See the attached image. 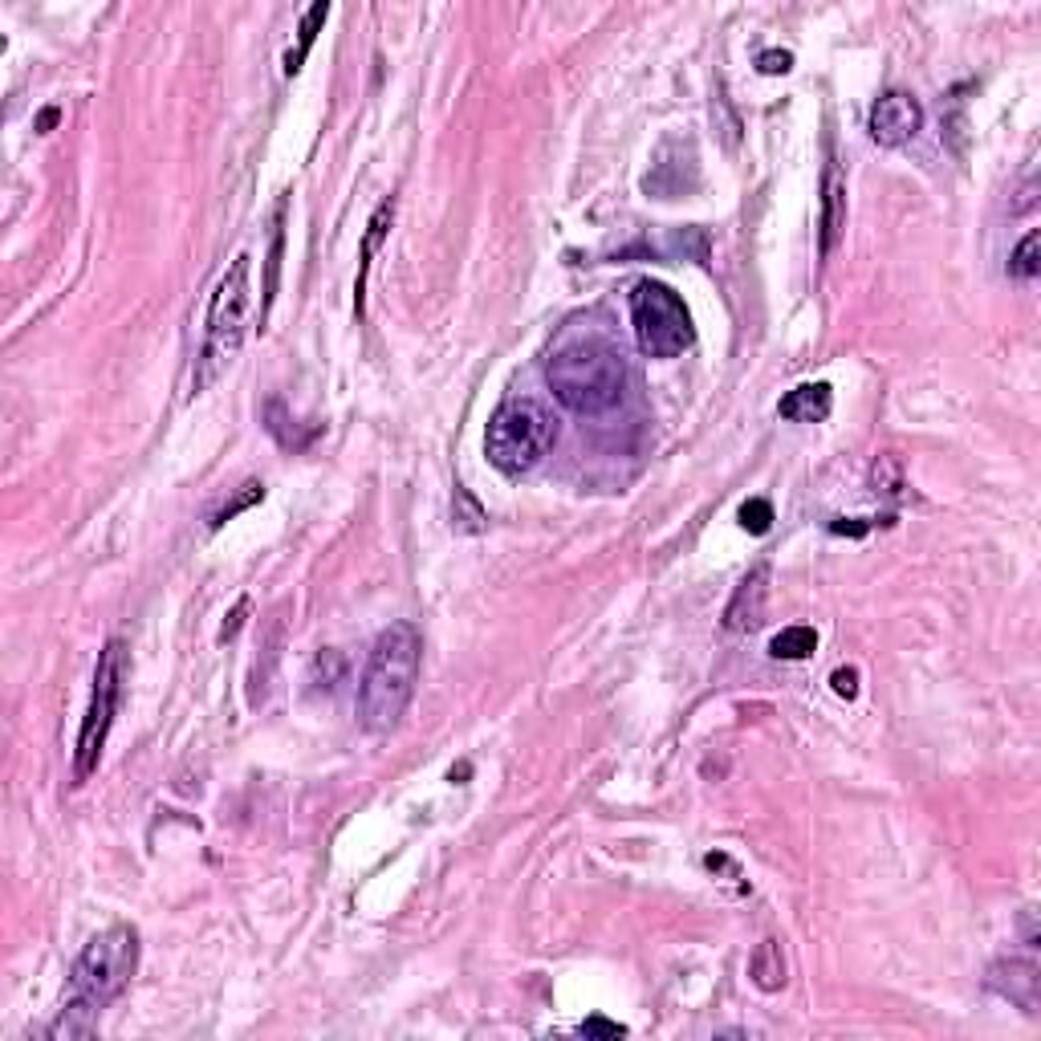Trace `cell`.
Returning a JSON list of instances; mask_svg holds the SVG:
<instances>
[{
  "label": "cell",
  "instance_id": "1",
  "mask_svg": "<svg viewBox=\"0 0 1041 1041\" xmlns=\"http://www.w3.org/2000/svg\"><path fill=\"white\" fill-rule=\"evenodd\" d=\"M135 969H139V932L130 923H115L102 935H95L82 948V956L73 960L70 993H66V1005L53 1018V1025L46 1030L49 1038L53 1041L90 1038L98 1030L102 1009L127 993Z\"/></svg>",
  "mask_w": 1041,
  "mask_h": 1041
},
{
  "label": "cell",
  "instance_id": "2",
  "mask_svg": "<svg viewBox=\"0 0 1041 1041\" xmlns=\"http://www.w3.org/2000/svg\"><path fill=\"white\" fill-rule=\"evenodd\" d=\"M419 663H424V635L415 623H390L375 640L358 684V724L367 733L387 736L399 728L419 684Z\"/></svg>",
  "mask_w": 1041,
  "mask_h": 1041
},
{
  "label": "cell",
  "instance_id": "3",
  "mask_svg": "<svg viewBox=\"0 0 1041 1041\" xmlns=\"http://www.w3.org/2000/svg\"><path fill=\"white\" fill-rule=\"evenodd\" d=\"M545 379L554 387L557 403L578 415H606L623 403L627 390V358L615 343L598 334L569 338L554 350Z\"/></svg>",
  "mask_w": 1041,
  "mask_h": 1041
},
{
  "label": "cell",
  "instance_id": "4",
  "mask_svg": "<svg viewBox=\"0 0 1041 1041\" xmlns=\"http://www.w3.org/2000/svg\"><path fill=\"white\" fill-rule=\"evenodd\" d=\"M249 269H252V257L240 252L225 269L212 301H208L204 343H200V355H196V370H191V395H204V390L212 387V383L237 363L240 343H245V334H249V306H252Z\"/></svg>",
  "mask_w": 1041,
  "mask_h": 1041
},
{
  "label": "cell",
  "instance_id": "5",
  "mask_svg": "<svg viewBox=\"0 0 1041 1041\" xmlns=\"http://www.w3.org/2000/svg\"><path fill=\"white\" fill-rule=\"evenodd\" d=\"M557 439V419L542 399H509L500 403L488 419L485 452L488 464L505 476H525L549 456Z\"/></svg>",
  "mask_w": 1041,
  "mask_h": 1041
},
{
  "label": "cell",
  "instance_id": "6",
  "mask_svg": "<svg viewBox=\"0 0 1041 1041\" xmlns=\"http://www.w3.org/2000/svg\"><path fill=\"white\" fill-rule=\"evenodd\" d=\"M122 680H127V643L110 640L107 647H102V655H98L90 708H86L78 748H73V785H86V781L95 777L98 761H102L110 724H115V712H119V700H122Z\"/></svg>",
  "mask_w": 1041,
  "mask_h": 1041
},
{
  "label": "cell",
  "instance_id": "7",
  "mask_svg": "<svg viewBox=\"0 0 1041 1041\" xmlns=\"http://www.w3.org/2000/svg\"><path fill=\"white\" fill-rule=\"evenodd\" d=\"M631 321H635L640 350L651 358H675L696 343V326H692L684 297L663 281H640L631 289Z\"/></svg>",
  "mask_w": 1041,
  "mask_h": 1041
},
{
  "label": "cell",
  "instance_id": "8",
  "mask_svg": "<svg viewBox=\"0 0 1041 1041\" xmlns=\"http://www.w3.org/2000/svg\"><path fill=\"white\" fill-rule=\"evenodd\" d=\"M920 127H923V107L911 95H903V90H888V95L871 107V119H866V130H871V139H875L879 147H903V142H911L920 135Z\"/></svg>",
  "mask_w": 1041,
  "mask_h": 1041
},
{
  "label": "cell",
  "instance_id": "9",
  "mask_svg": "<svg viewBox=\"0 0 1041 1041\" xmlns=\"http://www.w3.org/2000/svg\"><path fill=\"white\" fill-rule=\"evenodd\" d=\"M989 989L1005 1001L1021 1005L1025 1013H1038V964L1033 960H1001L989 969Z\"/></svg>",
  "mask_w": 1041,
  "mask_h": 1041
},
{
  "label": "cell",
  "instance_id": "10",
  "mask_svg": "<svg viewBox=\"0 0 1041 1041\" xmlns=\"http://www.w3.org/2000/svg\"><path fill=\"white\" fill-rule=\"evenodd\" d=\"M842 232H846V179L834 163L826 167L822 176V237H817V252L822 257H834V249L842 245Z\"/></svg>",
  "mask_w": 1041,
  "mask_h": 1041
},
{
  "label": "cell",
  "instance_id": "11",
  "mask_svg": "<svg viewBox=\"0 0 1041 1041\" xmlns=\"http://www.w3.org/2000/svg\"><path fill=\"white\" fill-rule=\"evenodd\" d=\"M765 582H770V569L757 566L745 582H741V586H736L733 603H728V611H724V627L728 631L761 627V618H765V594H770Z\"/></svg>",
  "mask_w": 1041,
  "mask_h": 1041
},
{
  "label": "cell",
  "instance_id": "12",
  "mask_svg": "<svg viewBox=\"0 0 1041 1041\" xmlns=\"http://www.w3.org/2000/svg\"><path fill=\"white\" fill-rule=\"evenodd\" d=\"M830 407H834L830 383H802V387H793L790 395L777 403V415L790 419V424H822L830 415Z\"/></svg>",
  "mask_w": 1041,
  "mask_h": 1041
},
{
  "label": "cell",
  "instance_id": "13",
  "mask_svg": "<svg viewBox=\"0 0 1041 1041\" xmlns=\"http://www.w3.org/2000/svg\"><path fill=\"white\" fill-rule=\"evenodd\" d=\"M390 225H395V196H390V200H383L379 208H375V216H370V225H367V237H363V269H358V281H355L358 318H363V294H367L370 260H375V252H379V245H383V237L390 232Z\"/></svg>",
  "mask_w": 1041,
  "mask_h": 1041
},
{
  "label": "cell",
  "instance_id": "14",
  "mask_svg": "<svg viewBox=\"0 0 1041 1041\" xmlns=\"http://www.w3.org/2000/svg\"><path fill=\"white\" fill-rule=\"evenodd\" d=\"M748 976H753V984H757L761 993L785 989V956H781L777 940H761L753 960H748Z\"/></svg>",
  "mask_w": 1041,
  "mask_h": 1041
},
{
  "label": "cell",
  "instance_id": "15",
  "mask_svg": "<svg viewBox=\"0 0 1041 1041\" xmlns=\"http://www.w3.org/2000/svg\"><path fill=\"white\" fill-rule=\"evenodd\" d=\"M326 17H330V4L321 0V4H314V9L301 17V29H297V49H289L285 53V73L294 78L301 66H306V58H309V49H314V41H318V29L326 24Z\"/></svg>",
  "mask_w": 1041,
  "mask_h": 1041
},
{
  "label": "cell",
  "instance_id": "16",
  "mask_svg": "<svg viewBox=\"0 0 1041 1041\" xmlns=\"http://www.w3.org/2000/svg\"><path fill=\"white\" fill-rule=\"evenodd\" d=\"M817 647V631L814 627H785L781 635H773L770 643V655L773 660H805V655H814Z\"/></svg>",
  "mask_w": 1041,
  "mask_h": 1041
},
{
  "label": "cell",
  "instance_id": "17",
  "mask_svg": "<svg viewBox=\"0 0 1041 1041\" xmlns=\"http://www.w3.org/2000/svg\"><path fill=\"white\" fill-rule=\"evenodd\" d=\"M1038 249H1041V232L1033 228V232H1025V240H1021L1018 249H1013V257H1009V277H1018V281H1033V277L1041 272Z\"/></svg>",
  "mask_w": 1041,
  "mask_h": 1041
},
{
  "label": "cell",
  "instance_id": "18",
  "mask_svg": "<svg viewBox=\"0 0 1041 1041\" xmlns=\"http://www.w3.org/2000/svg\"><path fill=\"white\" fill-rule=\"evenodd\" d=\"M741 525H745L748 533H770L773 529V505L765 497H753L741 505Z\"/></svg>",
  "mask_w": 1041,
  "mask_h": 1041
},
{
  "label": "cell",
  "instance_id": "19",
  "mask_svg": "<svg viewBox=\"0 0 1041 1041\" xmlns=\"http://www.w3.org/2000/svg\"><path fill=\"white\" fill-rule=\"evenodd\" d=\"M281 216H285V204H281V208H277V228H272V249H269V285H265V309H269V306H272V297H277V272H281V249H285Z\"/></svg>",
  "mask_w": 1041,
  "mask_h": 1041
},
{
  "label": "cell",
  "instance_id": "20",
  "mask_svg": "<svg viewBox=\"0 0 1041 1041\" xmlns=\"http://www.w3.org/2000/svg\"><path fill=\"white\" fill-rule=\"evenodd\" d=\"M260 497H265V485H260V480H249V485H245V493H240V497H232V500H228V505H225V509L216 513V517H212V529H220V525H225L228 517H237V513H245V509H249V505H257Z\"/></svg>",
  "mask_w": 1041,
  "mask_h": 1041
},
{
  "label": "cell",
  "instance_id": "21",
  "mask_svg": "<svg viewBox=\"0 0 1041 1041\" xmlns=\"http://www.w3.org/2000/svg\"><path fill=\"white\" fill-rule=\"evenodd\" d=\"M456 500L464 505V517H456V529H464V533H476V529H485V513H480V505H476L468 493H464L460 485H456Z\"/></svg>",
  "mask_w": 1041,
  "mask_h": 1041
},
{
  "label": "cell",
  "instance_id": "22",
  "mask_svg": "<svg viewBox=\"0 0 1041 1041\" xmlns=\"http://www.w3.org/2000/svg\"><path fill=\"white\" fill-rule=\"evenodd\" d=\"M757 70L761 73H790L793 70V53L790 49H765L757 58Z\"/></svg>",
  "mask_w": 1041,
  "mask_h": 1041
},
{
  "label": "cell",
  "instance_id": "23",
  "mask_svg": "<svg viewBox=\"0 0 1041 1041\" xmlns=\"http://www.w3.org/2000/svg\"><path fill=\"white\" fill-rule=\"evenodd\" d=\"M830 687H834V696L854 700L859 696V667H839V672L830 675Z\"/></svg>",
  "mask_w": 1041,
  "mask_h": 1041
},
{
  "label": "cell",
  "instance_id": "24",
  "mask_svg": "<svg viewBox=\"0 0 1041 1041\" xmlns=\"http://www.w3.org/2000/svg\"><path fill=\"white\" fill-rule=\"evenodd\" d=\"M582 1030H586V1033H606V1038H623V1033H627L623 1025H611V1021H603V1018H591L586 1025H582Z\"/></svg>",
  "mask_w": 1041,
  "mask_h": 1041
},
{
  "label": "cell",
  "instance_id": "25",
  "mask_svg": "<svg viewBox=\"0 0 1041 1041\" xmlns=\"http://www.w3.org/2000/svg\"><path fill=\"white\" fill-rule=\"evenodd\" d=\"M866 529H871V520H834L830 525V533H846V537H863Z\"/></svg>",
  "mask_w": 1041,
  "mask_h": 1041
},
{
  "label": "cell",
  "instance_id": "26",
  "mask_svg": "<svg viewBox=\"0 0 1041 1041\" xmlns=\"http://www.w3.org/2000/svg\"><path fill=\"white\" fill-rule=\"evenodd\" d=\"M245 611H249V603L240 598L237 611H232V623H225V631H220V640H232V635H237V631H240V618H245Z\"/></svg>",
  "mask_w": 1041,
  "mask_h": 1041
},
{
  "label": "cell",
  "instance_id": "27",
  "mask_svg": "<svg viewBox=\"0 0 1041 1041\" xmlns=\"http://www.w3.org/2000/svg\"><path fill=\"white\" fill-rule=\"evenodd\" d=\"M53 122H58V110H53V107H49V110H46V115H41V119H37V130H41V135H46V130H49V127H53Z\"/></svg>",
  "mask_w": 1041,
  "mask_h": 1041
}]
</instances>
